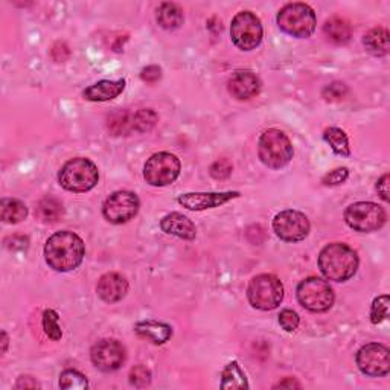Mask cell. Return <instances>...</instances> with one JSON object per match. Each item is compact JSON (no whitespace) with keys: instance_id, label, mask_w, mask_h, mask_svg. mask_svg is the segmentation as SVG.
<instances>
[{"instance_id":"12","label":"cell","mask_w":390,"mask_h":390,"mask_svg":"<svg viewBox=\"0 0 390 390\" xmlns=\"http://www.w3.org/2000/svg\"><path fill=\"white\" fill-rule=\"evenodd\" d=\"M273 231L282 241L299 242L310 233V220L299 211H282L273 220Z\"/></svg>"},{"instance_id":"33","label":"cell","mask_w":390,"mask_h":390,"mask_svg":"<svg viewBox=\"0 0 390 390\" xmlns=\"http://www.w3.org/2000/svg\"><path fill=\"white\" fill-rule=\"evenodd\" d=\"M130 383L134 387H147L151 383V372L142 364L134 366L130 371Z\"/></svg>"},{"instance_id":"22","label":"cell","mask_w":390,"mask_h":390,"mask_svg":"<svg viewBox=\"0 0 390 390\" xmlns=\"http://www.w3.org/2000/svg\"><path fill=\"white\" fill-rule=\"evenodd\" d=\"M157 23L166 30L177 29L183 25V11L179 5L165 2L157 10Z\"/></svg>"},{"instance_id":"4","label":"cell","mask_w":390,"mask_h":390,"mask_svg":"<svg viewBox=\"0 0 390 390\" xmlns=\"http://www.w3.org/2000/svg\"><path fill=\"white\" fill-rule=\"evenodd\" d=\"M278 25L288 35L308 38L314 34L317 26L316 12L307 3H288L278 14Z\"/></svg>"},{"instance_id":"10","label":"cell","mask_w":390,"mask_h":390,"mask_svg":"<svg viewBox=\"0 0 390 390\" xmlns=\"http://www.w3.org/2000/svg\"><path fill=\"white\" fill-rule=\"evenodd\" d=\"M297 301L311 312H325L333 307L334 292L326 281L308 278L297 287Z\"/></svg>"},{"instance_id":"16","label":"cell","mask_w":390,"mask_h":390,"mask_svg":"<svg viewBox=\"0 0 390 390\" xmlns=\"http://www.w3.org/2000/svg\"><path fill=\"white\" fill-rule=\"evenodd\" d=\"M128 292V282L119 273H105L99 278L96 285V293L107 303L119 302L125 297Z\"/></svg>"},{"instance_id":"3","label":"cell","mask_w":390,"mask_h":390,"mask_svg":"<svg viewBox=\"0 0 390 390\" xmlns=\"http://www.w3.org/2000/svg\"><path fill=\"white\" fill-rule=\"evenodd\" d=\"M98 166L86 157H75L64 163L58 172V181L71 193H87L98 185Z\"/></svg>"},{"instance_id":"18","label":"cell","mask_w":390,"mask_h":390,"mask_svg":"<svg viewBox=\"0 0 390 390\" xmlns=\"http://www.w3.org/2000/svg\"><path fill=\"white\" fill-rule=\"evenodd\" d=\"M160 229L168 235H174L186 241H193L197 235V229L193 221L179 212H171L165 215L160 221Z\"/></svg>"},{"instance_id":"32","label":"cell","mask_w":390,"mask_h":390,"mask_svg":"<svg viewBox=\"0 0 390 390\" xmlns=\"http://www.w3.org/2000/svg\"><path fill=\"white\" fill-rule=\"evenodd\" d=\"M389 317V296H378L372 303L371 308V322L373 325H380Z\"/></svg>"},{"instance_id":"19","label":"cell","mask_w":390,"mask_h":390,"mask_svg":"<svg viewBox=\"0 0 390 390\" xmlns=\"http://www.w3.org/2000/svg\"><path fill=\"white\" fill-rule=\"evenodd\" d=\"M124 89H125V80H116V81L103 80L84 90L82 96L86 98L87 101L105 103L118 98L122 91H124Z\"/></svg>"},{"instance_id":"15","label":"cell","mask_w":390,"mask_h":390,"mask_svg":"<svg viewBox=\"0 0 390 390\" xmlns=\"http://www.w3.org/2000/svg\"><path fill=\"white\" fill-rule=\"evenodd\" d=\"M238 197H241V194L236 190L233 193H189L180 195L177 202L189 211H204L218 208V206L226 204Z\"/></svg>"},{"instance_id":"42","label":"cell","mask_w":390,"mask_h":390,"mask_svg":"<svg viewBox=\"0 0 390 390\" xmlns=\"http://www.w3.org/2000/svg\"><path fill=\"white\" fill-rule=\"evenodd\" d=\"M301 389V383H297L294 378H285L284 381H279V383L274 386V389Z\"/></svg>"},{"instance_id":"5","label":"cell","mask_w":390,"mask_h":390,"mask_svg":"<svg viewBox=\"0 0 390 390\" xmlns=\"http://www.w3.org/2000/svg\"><path fill=\"white\" fill-rule=\"evenodd\" d=\"M258 152L261 162L272 168V170H281L290 163L293 159V145L288 136L281 130L272 128L261 136L258 145Z\"/></svg>"},{"instance_id":"13","label":"cell","mask_w":390,"mask_h":390,"mask_svg":"<svg viewBox=\"0 0 390 390\" xmlns=\"http://www.w3.org/2000/svg\"><path fill=\"white\" fill-rule=\"evenodd\" d=\"M357 366L368 377H386L390 372V351L381 343H369L357 353Z\"/></svg>"},{"instance_id":"17","label":"cell","mask_w":390,"mask_h":390,"mask_svg":"<svg viewBox=\"0 0 390 390\" xmlns=\"http://www.w3.org/2000/svg\"><path fill=\"white\" fill-rule=\"evenodd\" d=\"M261 81L251 71H236L229 80V91L236 99H250L259 94Z\"/></svg>"},{"instance_id":"43","label":"cell","mask_w":390,"mask_h":390,"mask_svg":"<svg viewBox=\"0 0 390 390\" xmlns=\"http://www.w3.org/2000/svg\"><path fill=\"white\" fill-rule=\"evenodd\" d=\"M2 342H3V353H6V348H8V337H6V333H2Z\"/></svg>"},{"instance_id":"20","label":"cell","mask_w":390,"mask_h":390,"mask_svg":"<svg viewBox=\"0 0 390 390\" xmlns=\"http://www.w3.org/2000/svg\"><path fill=\"white\" fill-rule=\"evenodd\" d=\"M134 331L142 339H147L154 345H163L172 337V328L162 322H154V320H145L134 326Z\"/></svg>"},{"instance_id":"7","label":"cell","mask_w":390,"mask_h":390,"mask_svg":"<svg viewBox=\"0 0 390 390\" xmlns=\"http://www.w3.org/2000/svg\"><path fill=\"white\" fill-rule=\"evenodd\" d=\"M386 211L377 203L358 202L345 211L346 224L355 232L369 233L381 229L386 223Z\"/></svg>"},{"instance_id":"9","label":"cell","mask_w":390,"mask_h":390,"mask_svg":"<svg viewBox=\"0 0 390 390\" xmlns=\"http://www.w3.org/2000/svg\"><path fill=\"white\" fill-rule=\"evenodd\" d=\"M231 37L236 48L241 51H254L263 42V25L256 14L241 11L233 17Z\"/></svg>"},{"instance_id":"34","label":"cell","mask_w":390,"mask_h":390,"mask_svg":"<svg viewBox=\"0 0 390 390\" xmlns=\"http://www.w3.org/2000/svg\"><path fill=\"white\" fill-rule=\"evenodd\" d=\"M301 323L299 314L293 310H284L279 314V325L284 328L287 333H293L297 330V326Z\"/></svg>"},{"instance_id":"23","label":"cell","mask_w":390,"mask_h":390,"mask_svg":"<svg viewBox=\"0 0 390 390\" xmlns=\"http://www.w3.org/2000/svg\"><path fill=\"white\" fill-rule=\"evenodd\" d=\"M0 215H2V221L8 224H15L28 217V208L25 203L15 198H3L0 202Z\"/></svg>"},{"instance_id":"25","label":"cell","mask_w":390,"mask_h":390,"mask_svg":"<svg viewBox=\"0 0 390 390\" xmlns=\"http://www.w3.org/2000/svg\"><path fill=\"white\" fill-rule=\"evenodd\" d=\"M221 389H249L247 378L238 362L229 363L221 373Z\"/></svg>"},{"instance_id":"11","label":"cell","mask_w":390,"mask_h":390,"mask_svg":"<svg viewBox=\"0 0 390 390\" xmlns=\"http://www.w3.org/2000/svg\"><path fill=\"white\" fill-rule=\"evenodd\" d=\"M141 202L134 193L118 190L107 198L103 206V215L112 224H124L139 212Z\"/></svg>"},{"instance_id":"39","label":"cell","mask_w":390,"mask_h":390,"mask_svg":"<svg viewBox=\"0 0 390 390\" xmlns=\"http://www.w3.org/2000/svg\"><path fill=\"white\" fill-rule=\"evenodd\" d=\"M69 55H71V51H69L67 44H64V43H57L52 48V58L58 61V63L60 61L63 63V61H66L69 58Z\"/></svg>"},{"instance_id":"29","label":"cell","mask_w":390,"mask_h":390,"mask_svg":"<svg viewBox=\"0 0 390 390\" xmlns=\"http://www.w3.org/2000/svg\"><path fill=\"white\" fill-rule=\"evenodd\" d=\"M159 116L154 110L142 109L133 114V132L148 133L156 127Z\"/></svg>"},{"instance_id":"28","label":"cell","mask_w":390,"mask_h":390,"mask_svg":"<svg viewBox=\"0 0 390 390\" xmlns=\"http://www.w3.org/2000/svg\"><path fill=\"white\" fill-rule=\"evenodd\" d=\"M109 130L113 136H127L133 132V114L128 112H116L109 118Z\"/></svg>"},{"instance_id":"36","label":"cell","mask_w":390,"mask_h":390,"mask_svg":"<svg viewBox=\"0 0 390 390\" xmlns=\"http://www.w3.org/2000/svg\"><path fill=\"white\" fill-rule=\"evenodd\" d=\"M348 177H349L348 168H337V170L328 172L322 179V183L325 186H337L342 185V183H345Z\"/></svg>"},{"instance_id":"14","label":"cell","mask_w":390,"mask_h":390,"mask_svg":"<svg viewBox=\"0 0 390 390\" xmlns=\"http://www.w3.org/2000/svg\"><path fill=\"white\" fill-rule=\"evenodd\" d=\"M90 358L99 371L113 372L118 371L125 362V349L118 340L104 339L99 340L90 351Z\"/></svg>"},{"instance_id":"40","label":"cell","mask_w":390,"mask_h":390,"mask_svg":"<svg viewBox=\"0 0 390 390\" xmlns=\"http://www.w3.org/2000/svg\"><path fill=\"white\" fill-rule=\"evenodd\" d=\"M377 193L386 203L390 200V197H389V174H384L383 177H381L377 181Z\"/></svg>"},{"instance_id":"24","label":"cell","mask_w":390,"mask_h":390,"mask_svg":"<svg viewBox=\"0 0 390 390\" xmlns=\"http://www.w3.org/2000/svg\"><path fill=\"white\" fill-rule=\"evenodd\" d=\"M323 33L328 37V40H331L335 44H345L351 40L353 35V29H351L349 23L346 20H342L334 17L328 20L323 26Z\"/></svg>"},{"instance_id":"2","label":"cell","mask_w":390,"mask_h":390,"mask_svg":"<svg viewBox=\"0 0 390 390\" xmlns=\"http://www.w3.org/2000/svg\"><path fill=\"white\" fill-rule=\"evenodd\" d=\"M319 269L326 279L345 282L357 273L358 256L345 242L328 244L319 255Z\"/></svg>"},{"instance_id":"30","label":"cell","mask_w":390,"mask_h":390,"mask_svg":"<svg viewBox=\"0 0 390 390\" xmlns=\"http://www.w3.org/2000/svg\"><path fill=\"white\" fill-rule=\"evenodd\" d=\"M87 386V378L78 371L67 369L60 375V387L64 390H84Z\"/></svg>"},{"instance_id":"35","label":"cell","mask_w":390,"mask_h":390,"mask_svg":"<svg viewBox=\"0 0 390 390\" xmlns=\"http://www.w3.org/2000/svg\"><path fill=\"white\" fill-rule=\"evenodd\" d=\"M232 170H233V166L231 163V160L220 159L211 166V175L215 180H224L232 174Z\"/></svg>"},{"instance_id":"1","label":"cell","mask_w":390,"mask_h":390,"mask_svg":"<svg viewBox=\"0 0 390 390\" xmlns=\"http://www.w3.org/2000/svg\"><path fill=\"white\" fill-rule=\"evenodd\" d=\"M86 255V246L78 235L69 231L53 233L46 241L44 259L51 269L71 272L78 269Z\"/></svg>"},{"instance_id":"26","label":"cell","mask_w":390,"mask_h":390,"mask_svg":"<svg viewBox=\"0 0 390 390\" xmlns=\"http://www.w3.org/2000/svg\"><path fill=\"white\" fill-rule=\"evenodd\" d=\"M37 217L40 218L44 223H55L61 217H63L64 209L63 204L60 200L53 197H46L43 200L37 204Z\"/></svg>"},{"instance_id":"41","label":"cell","mask_w":390,"mask_h":390,"mask_svg":"<svg viewBox=\"0 0 390 390\" xmlns=\"http://www.w3.org/2000/svg\"><path fill=\"white\" fill-rule=\"evenodd\" d=\"M40 384L33 377H20L17 383H15V389H38Z\"/></svg>"},{"instance_id":"21","label":"cell","mask_w":390,"mask_h":390,"mask_svg":"<svg viewBox=\"0 0 390 390\" xmlns=\"http://www.w3.org/2000/svg\"><path fill=\"white\" fill-rule=\"evenodd\" d=\"M363 43L372 55L383 57L389 53V30L384 28H373L364 35Z\"/></svg>"},{"instance_id":"27","label":"cell","mask_w":390,"mask_h":390,"mask_svg":"<svg viewBox=\"0 0 390 390\" xmlns=\"http://www.w3.org/2000/svg\"><path fill=\"white\" fill-rule=\"evenodd\" d=\"M323 139L328 143H330V147L333 148V151L335 152V154L345 156V157L351 154L348 134L343 132L342 128H337V127L326 128L325 133H323Z\"/></svg>"},{"instance_id":"8","label":"cell","mask_w":390,"mask_h":390,"mask_svg":"<svg viewBox=\"0 0 390 390\" xmlns=\"http://www.w3.org/2000/svg\"><path fill=\"white\" fill-rule=\"evenodd\" d=\"M181 163L171 152H156L143 166V177L151 186H168L177 180Z\"/></svg>"},{"instance_id":"6","label":"cell","mask_w":390,"mask_h":390,"mask_svg":"<svg viewBox=\"0 0 390 390\" xmlns=\"http://www.w3.org/2000/svg\"><path fill=\"white\" fill-rule=\"evenodd\" d=\"M247 299L251 307L256 310H274L284 299V285L274 274H259L250 281Z\"/></svg>"},{"instance_id":"31","label":"cell","mask_w":390,"mask_h":390,"mask_svg":"<svg viewBox=\"0 0 390 390\" xmlns=\"http://www.w3.org/2000/svg\"><path fill=\"white\" fill-rule=\"evenodd\" d=\"M58 312L53 310H44L43 312V330L46 335L53 342H58L63 337V331L58 323Z\"/></svg>"},{"instance_id":"38","label":"cell","mask_w":390,"mask_h":390,"mask_svg":"<svg viewBox=\"0 0 390 390\" xmlns=\"http://www.w3.org/2000/svg\"><path fill=\"white\" fill-rule=\"evenodd\" d=\"M141 78L145 82H156L160 78H162V69L159 66H147L142 69L141 72Z\"/></svg>"},{"instance_id":"37","label":"cell","mask_w":390,"mask_h":390,"mask_svg":"<svg viewBox=\"0 0 390 390\" xmlns=\"http://www.w3.org/2000/svg\"><path fill=\"white\" fill-rule=\"evenodd\" d=\"M348 94V89L343 82H333L330 86L325 87L323 90V98L326 101H339V99L345 98Z\"/></svg>"}]
</instances>
